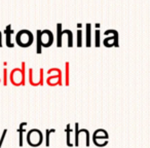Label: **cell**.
<instances>
[{
  "instance_id": "cell-14",
  "label": "cell",
  "mask_w": 150,
  "mask_h": 148,
  "mask_svg": "<svg viewBox=\"0 0 150 148\" xmlns=\"http://www.w3.org/2000/svg\"><path fill=\"white\" fill-rule=\"evenodd\" d=\"M6 130H4V132H3V135H2V137H1V141H0V147H1V144H2V142H3V139H4V137H5V134H6Z\"/></svg>"
},
{
  "instance_id": "cell-9",
  "label": "cell",
  "mask_w": 150,
  "mask_h": 148,
  "mask_svg": "<svg viewBox=\"0 0 150 148\" xmlns=\"http://www.w3.org/2000/svg\"><path fill=\"white\" fill-rule=\"evenodd\" d=\"M65 33H66L67 37H68V46L69 47H72L73 46V33L71 30L66 29L65 30Z\"/></svg>"
},
{
  "instance_id": "cell-15",
  "label": "cell",
  "mask_w": 150,
  "mask_h": 148,
  "mask_svg": "<svg viewBox=\"0 0 150 148\" xmlns=\"http://www.w3.org/2000/svg\"><path fill=\"white\" fill-rule=\"evenodd\" d=\"M2 46V33L0 31V47Z\"/></svg>"
},
{
  "instance_id": "cell-4",
  "label": "cell",
  "mask_w": 150,
  "mask_h": 148,
  "mask_svg": "<svg viewBox=\"0 0 150 148\" xmlns=\"http://www.w3.org/2000/svg\"><path fill=\"white\" fill-rule=\"evenodd\" d=\"M41 42L43 47H50L54 43V34L50 30L45 29L41 31Z\"/></svg>"
},
{
  "instance_id": "cell-1",
  "label": "cell",
  "mask_w": 150,
  "mask_h": 148,
  "mask_svg": "<svg viewBox=\"0 0 150 148\" xmlns=\"http://www.w3.org/2000/svg\"><path fill=\"white\" fill-rule=\"evenodd\" d=\"M16 41L21 47H29L34 41V35L30 30H20L16 36Z\"/></svg>"
},
{
  "instance_id": "cell-3",
  "label": "cell",
  "mask_w": 150,
  "mask_h": 148,
  "mask_svg": "<svg viewBox=\"0 0 150 148\" xmlns=\"http://www.w3.org/2000/svg\"><path fill=\"white\" fill-rule=\"evenodd\" d=\"M105 35H109L108 37H106L103 41L104 45L106 47H112V46H116L118 47V32L116 30H113V29H110V30H106L105 31Z\"/></svg>"
},
{
  "instance_id": "cell-5",
  "label": "cell",
  "mask_w": 150,
  "mask_h": 148,
  "mask_svg": "<svg viewBox=\"0 0 150 148\" xmlns=\"http://www.w3.org/2000/svg\"><path fill=\"white\" fill-rule=\"evenodd\" d=\"M5 33H6V45L8 47H13L15 44L11 42V33H13V30H11V25H7L5 28Z\"/></svg>"
},
{
  "instance_id": "cell-2",
  "label": "cell",
  "mask_w": 150,
  "mask_h": 148,
  "mask_svg": "<svg viewBox=\"0 0 150 148\" xmlns=\"http://www.w3.org/2000/svg\"><path fill=\"white\" fill-rule=\"evenodd\" d=\"M43 141V136L42 133L37 129H33L31 131H29L27 135V142L29 143V145L33 146V147H37Z\"/></svg>"
},
{
  "instance_id": "cell-7",
  "label": "cell",
  "mask_w": 150,
  "mask_h": 148,
  "mask_svg": "<svg viewBox=\"0 0 150 148\" xmlns=\"http://www.w3.org/2000/svg\"><path fill=\"white\" fill-rule=\"evenodd\" d=\"M86 46L91 47L92 45V25L90 23L86 24Z\"/></svg>"
},
{
  "instance_id": "cell-12",
  "label": "cell",
  "mask_w": 150,
  "mask_h": 148,
  "mask_svg": "<svg viewBox=\"0 0 150 148\" xmlns=\"http://www.w3.org/2000/svg\"><path fill=\"white\" fill-rule=\"evenodd\" d=\"M69 125L67 127V130H66V132H67V144H68L69 146H72V144L70 143V129H69Z\"/></svg>"
},
{
  "instance_id": "cell-10",
  "label": "cell",
  "mask_w": 150,
  "mask_h": 148,
  "mask_svg": "<svg viewBox=\"0 0 150 148\" xmlns=\"http://www.w3.org/2000/svg\"><path fill=\"white\" fill-rule=\"evenodd\" d=\"M81 45H82V31L79 29L77 31V46L80 47Z\"/></svg>"
},
{
  "instance_id": "cell-8",
  "label": "cell",
  "mask_w": 150,
  "mask_h": 148,
  "mask_svg": "<svg viewBox=\"0 0 150 148\" xmlns=\"http://www.w3.org/2000/svg\"><path fill=\"white\" fill-rule=\"evenodd\" d=\"M36 37H37V54H41L42 42H41V30H37L36 32Z\"/></svg>"
},
{
  "instance_id": "cell-11",
  "label": "cell",
  "mask_w": 150,
  "mask_h": 148,
  "mask_svg": "<svg viewBox=\"0 0 150 148\" xmlns=\"http://www.w3.org/2000/svg\"><path fill=\"white\" fill-rule=\"evenodd\" d=\"M95 33H96V47H99L100 46V30L99 29H96V31H95Z\"/></svg>"
},
{
  "instance_id": "cell-13",
  "label": "cell",
  "mask_w": 150,
  "mask_h": 148,
  "mask_svg": "<svg viewBox=\"0 0 150 148\" xmlns=\"http://www.w3.org/2000/svg\"><path fill=\"white\" fill-rule=\"evenodd\" d=\"M47 137H46V146H50V133L54 132V130H47Z\"/></svg>"
},
{
  "instance_id": "cell-6",
  "label": "cell",
  "mask_w": 150,
  "mask_h": 148,
  "mask_svg": "<svg viewBox=\"0 0 150 148\" xmlns=\"http://www.w3.org/2000/svg\"><path fill=\"white\" fill-rule=\"evenodd\" d=\"M57 45L59 47L62 46V36H63V31H62V24L58 23L57 24Z\"/></svg>"
}]
</instances>
